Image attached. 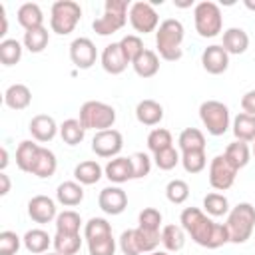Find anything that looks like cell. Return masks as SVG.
I'll return each instance as SVG.
<instances>
[{
	"mask_svg": "<svg viewBox=\"0 0 255 255\" xmlns=\"http://www.w3.org/2000/svg\"><path fill=\"white\" fill-rule=\"evenodd\" d=\"M52 245H54V251L60 255H76L82 249V237H80V233H76V235L56 233L52 237Z\"/></svg>",
	"mask_w": 255,
	"mask_h": 255,
	"instance_id": "cell-35",
	"label": "cell"
},
{
	"mask_svg": "<svg viewBox=\"0 0 255 255\" xmlns=\"http://www.w3.org/2000/svg\"><path fill=\"white\" fill-rule=\"evenodd\" d=\"M4 104H6V108L16 110V112L26 110L32 104L30 88L26 84H12V86H8L6 92H4Z\"/></svg>",
	"mask_w": 255,
	"mask_h": 255,
	"instance_id": "cell-21",
	"label": "cell"
},
{
	"mask_svg": "<svg viewBox=\"0 0 255 255\" xmlns=\"http://www.w3.org/2000/svg\"><path fill=\"white\" fill-rule=\"evenodd\" d=\"M165 197H167V201H171L175 205L185 203L187 197H189V185H187V181H183V179H171L165 185Z\"/></svg>",
	"mask_w": 255,
	"mask_h": 255,
	"instance_id": "cell-44",
	"label": "cell"
},
{
	"mask_svg": "<svg viewBox=\"0 0 255 255\" xmlns=\"http://www.w3.org/2000/svg\"><path fill=\"white\" fill-rule=\"evenodd\" d=\"M104 175V167L96 161V159H86V161H80L76 167H74V179L82 185H94L102 179Z\"/></svg>",
	"mask_w": 255,
	"mask_h": 255,
	"instance_id": "cell-26",
	"label": "cell"
},
{
	"mask_svg": "<svg viewBox=\"0 0 255 255\" xmlns=\"http://www.w3.org/2000/svg\"><path fill=\"white\" fill-rule=\"evenodd\" d=\"M70 60L80 70L92 68L96 64V60H98L96 44L86 36H80V38L72 40V44H70Z\"/></svg>",
	"mask_w": 255,
	"mask_h": 255,
	"instance_id": "cell-12",
	"label": "cell"
},
{
	"mask_svg": "<svg viewBox=\"0 0 255 255\" xmlns=\"http://www.w3.org/2000/svg\"><path fill=\"white\" fill-rule=\"evenodd\" d=\"M223 155H225L227 161L239 171V169H243V167L249 163V159H251V147L247 145V141L235 139V141H231V143L225 147Z\"/></svg>",
	"mask_w": 255,
	"mask_h": 255,
	"instance_id": "cell-30",
	"label": "cell"
},
{
	"mask_svg": "<svg viewBox=\"0 0 255 255\" xmlns=\"http://www.w3.org/2000/svg\"><path fill=\"white\" fill-rule=\"evenodd\" d=\"M40 147L42 145L36 143V141H32V139H24V141L18 143V147H16V165H18L20 171L32 173V167L36 163V157L40 153Z\"/></svg>",
	"mask_w": 255,
	"mask_h": 255,
	"instance_id": "cell-23",
	"label": "cell"
},
{
	"mask_svg": "<svg viewBox=\"0 0 255 255\" xmlns=\"http://www.w3.org/2000/svg\"><path fill=\"white\" fill-rule=\"evenodd\" d=\"M56 201L64 207H76L84 201V187L78 181H62L56 187Z\"/></svg>",
	"mask_w": 255,
	"mask_h": 255,
	"instance_id": "cell-24",
	"label": "cell"
},
{
	"mask_svg": "<svg viewBox=\"0 0 255 255\" xmlns=\"http://www.w3.org/2000/svg\"><path fill=\"white\" fill-rule=\"evenodd\" d=\"M80 18H82V8L74 0H58L50 8V28L58 36L72 34Z\"/></svg>",
	"mask_w": 255,
	"mask_h": 255,
	"instance_id": "cell-7",
	"label": "cell"
},
{
	"mask_svg": "<svg viewBox=\"0 0 255 255\" xmlns=\"http://www.w3.org/2000/svg\"><path fill=\"white\" fill-rule=\"evenodd\" d=\"M177 145H179V151H199V149H205V135L201 129L197 128H185L179 137H177Z\"/></svg>",
	"mask_w": 255,
	"mask_h": 255,
	"instance_id": "cell-32",
	"label": "cell"
},
{
	"mask_svg": "<svg viewBox=\"0 0 255 255\" xmlns=\"http://www.w3.org/2000/svg\"><path fill=\"white\" fill-rule=\"evenodd\" d=\"M28 217L34 223H40V225L56 221V217H58L56 201L52 197H48V195H34L28 201Z\"/></svg>",
	"mask_w": 255,
	"mask_h": 255,
	"instance_id": "cell-14",
	"label": "cell"
},
{
	"mask_svg": "<svg viewBox=\"0 0 255 255\" xmlns=\"http://www.w3.org/2000/svg\"><path fill=\"white\" fill-rule=\"evenodd\" d=\"M0 20H2V28H0V38H4L6 36V32H8V22H6V12H4V6L0 4ZM6 40V38H4Z\"/></svg>",
	"mask_w": 255,
	"mask_h": 255,
	"instance_id": "cell-52",
	"label": "cell"
},
{
	"mask_svg": "<svg viewBox=\"0 0 255 255\" xmlns=\"http://www.w3.org/2000/svg\"><path fill=\"white\" fill-rule=\"evenodd\" d=\"M223 50L229 54V56H239V54H245L247 48H249V36L243 28H227L223 32V42H221Z\"/></svg>",
	"mask_w": 255,
	"mask_h": 255,
	"instance_id": "cell-19",
	"label": "cell"
},
{
	"mask_svg": "<svg viewBox=\"0 0 255 255\" xmlns=\"http://www.w3.org/2000/svg\"><path fill=\"white\" fill-rule=\"evenodd\" d=\"M243 4H245V8H247V10H251V12H255V2H253V0H245Z\"/></svg>",
	"mask_w": 255,
	"mask_h": 255,
	"instance_id": "cell-54",
	"label": "cell"
},
{
	"mask_svg": "<svg viewBox=\"0 0 255 255\" xmlns=\"http://www.w3.org/2000/svg\"><path fill=\"white\" fill-rule=\"evenodd\" d=\"M58 169V159H56V153L48 147H40V153L36 157V163L32 167V175L40 177V179H46V177H52Z\"/></svg>",
	"mask_w": 255,
	"mask_h": 255,
	"instance_id": "cell-28",
	"label": "cell"
},
{
	"mask_svg": "<svg viewBox=\"0 0 255 255\" xmlns=\"http://www.w3.org/2000/svg\"><path fill=\"white\" fill-rule=\"evenodd\" d=\"M22 50L24 44L18 42L16 38H6L0 42V62L4 66H14L22 60Z\"/></svg>",
	"mask_w": 255,
	"mask_h": 255,
	"instance_id": "cell-38",
	"label": "cell"
},
{
	"mask_svg": "<svg viewBox=\"0 0 255 255\" xmlns=\"http://www.w3.org/2000/svg\"><path fill=\"white\" fill-rule=\"evenodd\" d=\"M225 227L229 231V243H245L255 229V207L247 201L237 203L227 213Z\"/></svg>",
	"mask_w": 255,
	"mask_h": 255,
	"instance_id": "cell-3",
	"label": "cell"
},
{
	"mask_svg": "<svg viewBox=\"0 0 255 255\" xmlns=\"http://www.w3.org/2000/svg\"><path fill=\"white\" fill-rule=\"evenodd\" d=\"M131 68H133V72L139 76V78H153L157 72H159V56H157V52H153V50H143L133 62H131Z\"/></svg>",
	"mask_w": 255,
	"mask_h": 255,
	"instance_id": "cell-25",
	"label": "cell"
},
{
	"mask_svg": "<svg viewBox=\"0 0 255 255\" xmlns=\"http://www.w3.org/2000/svg\"><path fill=\"white\" fill-rule=\"evenodd\" d=\"M120 48H122V52H124V56L128 58L129 64L145 50V48H143V40H141L137 34H128V36H124V38L120 40Z\"/></svg>",
	"mask_w": 255,
	"mask_h": 255,
	"instance_id": "cell-45",
	"label": "cell"
},
{
	"mask_svg": "<svg viewBox=\"0 0 255 255\" xmlns=\"http://www.w3.org/2000/svg\"><path fill=\"white\" fill-rule=\"evenodd\" d=\"M183 24L177 18H167L159 24V28L155 30V48H157V56L165 62H175L183 56L181 44H183Z\"/></svg>",
	"mask_w": 255,
	"mask_h": 255,
	"instance_id": "cell-2",
	"label": "cell"
},
{
	"mask_svg": "<svg viewBox=\"0 0 255 255\" xmlns=\"http://www.w3.org/2000/svg\"><path fill=\"white\" fill-rule=\"evenodd\" d=\"M78 120L86 129H96V131L112 129L116 124V110L106 102L90 100L82 104Z\"/></svg>",
	"mask_w": 255,
	"mask_h": 255,
	"instance_id": "cell-6",
	"label": "cell"
},
{
	"mask_svg": "<svg viewBox=\"0 0 255 255\" xmlns=\"http://www.w3.org/2000/svg\"><path fill=\"white\" fill-rule=\"evenodd\" d=\"M108 235H112V225H110L108 219H104V217H92V219H88V223L84 225V237H86V241L100 239V237H108Z\"/></svg>",
	"mask_w": 255,
	"mask_h": 255,
	"instance_id": "cell-41",
	"label": "cell"
},
{
	"mask_svg": "<svg viewBox=\"0 0 255 255\" xmlns=\"http://www.w3.org/2000/svg\"><path fill=\"white\" fill-rule=\"evenodd\" d=\"M84 135H86V128L80 124V120L70 118V120H64L60 124V137H62L64 143L78 145V143L84 141Z\"/></svg>",
	"mask_w": 255,
	"mask_h": 255,
	"instance_id": "cell-33",
	"label": "cell"
},
{
	"mask_svg": "<svg viewBox=\"0 0 255 255\" xmlns=\"http://www.w3.org/2000/svg\"><path fill=\"white\" fill-rule=\"evenodd\" d=\"M135 120L141 126H157L163 120V106L155 100H141L135 106Z\"/></svg>",
	"mask_w": 255,
	"mask_h": 255,
	"instance_id": "cell-20",
	"label": "cell"
},
{
	"mask_svg": "<svg viewBox=\"0 0 255 255\" xmlns=\"http://www.w3.org/2000/svg\"><path fill=\"white\" fill-rule=\"evenodd\" d=\"M161 245L169 253H175V251L183 249V245H185V231H183V227L175 225V223H169V225L161 227Z\"/></svg>",
	"mask_w": 255,
	"mask_h": 255,
	"instance_id": "cell-31",
	"label": "cell"
},
{
	"mask_svg": "<svg viewBox=\"0 0 255 255\" xmlns=\"http://www.w3.org/2000/svg\"><path fill=\"white\" fill-rule=\"evenodd\" d=\"M201 66L207 74L219 76L229 68V54L221 44H211L201 52Z\"/></svg>",
	"mask_w": 255,
	"mask_h": 255,
	"instance_id": "cell-15",
	"label": "cell"
},
{
	"mask_svg": "<svg viewBox=\"0 0 255 255\" xmlns=\"http://www.w3.org/2000/svg\"><path fill=\"white\" fill-rule=\"evenodd\" d=\"M10 191V177L6 175V171H0V195H6Z\"/></svg>",
	"mask_w": 255,
	"mask_h": 255,
	"instance_id": "cell-51",
	"label": "cell"
},
{
	"mask_svg": "<svg viewBox=\"0 0 255 255\" xmlns=\"http://www.w3.org/2000/svg\"><path fill=\"white\" fill-rule=\"evenodd\" d=\"M128 18H129V24L135 32L139 34H149V32H155L159 28V16L155 12V8L149 4V2H143V0H137L129 6V12H128Z\"/></svg>",
	"mask_w": 255,
	"mask_h": 255,
	"instance_id": "cell-9",
	"label": "cell"
},
{
	"mask_svg": "<svg viewBox=\"0 0 255 255\" xmlns=\"http://www.w3.org/2000/svg\"><path fill=\"white\" fill-rule=\"evenodd\" d=\"M129 6L131 4L128 0H106L104 14L92 22L94 32L98 36H112V34L120 32L128 22Z\"/></svg>",
	"mask_w": 255,
	"mask_h": 255,
	"instance_id": "cell-4",
	"label": "cell"
},
{
	"mask_svg": "<svg viewBox=\"0 0 255 255\" xmlns=\"http://www.w3.org/2000/svg\"><path fill=\"white\" fill-rule=\"evenodd\" d=\"M231 131H233L235 139L251 143L255 139V116H249L243 112L237 114L231 122Z\"/></svg>",
	"mask_w": 255,
	"mask_h": 255,
	"instance_id": "cell-29",
	"label": "cell"
},
{
	"mask_svg": "<svg viewBox=\"0 0 255 255\" xmlns=\"http://www.w3.org/2000/svg\"><path fill=\"white\" fill-rule=\"evenodd\" d=\"M149 255H169V251H157V249H155V251H151Z\"/></svg>",
	"mask_w": 255,
	"mask_h": 255,
	"instance_id": "cell-56",
	"label": "cell"
},
{
	"mask_svg": "<svg viewBox=\"0 0 255 255\" xmlns=\"http://www.w3.org/2000/svg\"><path fill=\"white\" fill-rule=\"evenodd\" d=\"M251 153H253V155H255V139H253V141H251Z\"/></svg>",
	"mask_w": 255,
	"mask_h": 255,
	"instance_id": "cell-57",
	"label": "cell"
},
{
	"mask_svg": "<svg viewBox=\"0 0 255 255\" xmlns=\"http://www.w3.org/2000/svg\"><path fill=\"white\" fill-rule=\"evenodd\" d=\"M122 147H124V137L114 128L96 131V135L92 137V151L98 157H118Z\"/></svg>",
	"mask_w": 255,
	"mask_h": 255,
	"instance_id": "cell-11",
	"label": "cell"
},
{
	"mask_svg": "<svg viewBox=\"0 0 255 255\" xmlns=\"http://www.w3.org/2000/svg\"><path fill=\"white\" fill-rule=\"evenodd\" d=\"M131 159V167H133V179H141L147 177L151 171V157L143 151H135L129 155Z\"/></svg>",
	"mask_w": 255,
	"mask_h": 255,
	"instance_id": "cell-47",
	"label": "cell"
},
{
	"mask_svg": "<svg viewBox=\"0 0 255 255\" xmlns=\"http://www.w3.org/2000/svg\"><path fill=\"white\" fill-rule=\"evenodd\" d=\"M116 247H118V245H116L114 235L88 241V253H90V255H114V253H116Z\"/></svg>",
	"mask_w": 255,
	"mask_h": 255,
	"instance_id": "cell-46",
	"label": "cell"
},
{
	"mask_svg": "<svg viewBox=\"0 0 255 255\" xmlns=\"http://www.w3.org/2000/svg\"><path fill=\"white\" fill-rule=\"evenodd\" d=\"M104 175H106L112 183H116V185L133 179L131 159H129V157H122V155L112 157V159L106 163V167H104Z\"/></svg>",
	"mask_w": 255,
	"mask_h": 255,
	"instance_id": "cell-18",
	"label": "cell"
},
{
	"mask_svg": "<svg viewBox=\"0 0 255 255\" xmlns=\"http://www.w3.org/2000/svg\"><path fill=\"white\" fill-rule=\"evenodd\" d=\"M199 120L209 135H223L231 128L229 108L219 100H205L199 106Z\"/></svg>",
	"mask_w": 255,
	"mask_h": 255,
	"instance_id": "cell-8",
	"label": "cell"
},
{
	"mask_svg": "<svg viewBox=\"0 0 255 255\" xmlns=\"http://www.w3.org/2000/svg\"><path fill=\"white\" fill-rule=\"evenodd\" d=\"M28 129H30L34 141H40V143H48V141H52L56 137V133H60V126L48 114L34 116L30 120V124H28Z\"/></svg>",
	"mask_w": 255,
	"mask_h": 255,
	"instance_id": "cell-16",
	"label": "cell"
},
{
	"mask_svg": "<svg viewBox=\"0 0 255 255\" xmlns=\"http://www.w3.org/2000/svg\"><path fill=\"white\" fill-rule=\"evenodd\" d=\"M153 163L161 169V171H169L173 169L177 163H181V151L175 149L173 145L167 149H161L157 153H153Z\"/></svg>",
	"mask_w": 255,
	"mask_h": 255,
	"instance_id": "cell-43",
	"label": "cell"
},
{
	"mask_svg": "<svg viewBox=\"0 0 255 255\" xmlns=\"http://www.w3.org/2000/svg\"><path fill=\"white\" fill-rule=\"evenodd\" d=\"M20 245L24 243H22V237L16 235V231L6 229L0 233V255H16Z\"/></svg>",
	"mask_w": 255,
	"mask_h": 255,
	"instance_id": "cell-48",
	"label": "cell"
},
{
	"mask_svg": "<svg viewBox=\"0 0 255 255\" xmlns=\"http://www.w3.org/2000/svg\"><path fill=\"white\" fill-rule=\"evenodd\" d=\"M16 18H18V24H20L26 32L44 26V12H42V8H40L36 2H24V4L18 8Z\"/></svg>",
	"mask_w": 255,
	"mask_h": 255,
	"instance_id": "cell-22",
	"label": "cell"
},
{
	"mask_svg": "<svg viewBox=\"0 0 255 255\" xmlns=\"http://www.w3.org/2000/svg\"><path fill=\"white\" fill-rule=\"evenodd\" d=\"M173 145V135L169 129L165 128H153L149 133H147V149L151 153H157L161 149H167Z\"/></svg>",
	"mask_w": 255,
	"mask_h": 255,
	"instance_id": "cell-39",
	"label": "cell"
},
{
	"mask_svg": "<svg viewBox=\"0 0 255 255\" xmlns=\"http://www.w3.org/2000/svg\"><path fill=\"white\" fill-rule=\"evenodd\" d=\"M179 223L183 231L201 247L205 249H217L225 243H229V231L225 223L213 221L203 209L199 207H185L179 215Z\"/></svg>",
	"mask_w": 255,
	"mask_h": 255,
	"instance_id": "cell-1",
	"label": "cell"
},
{
	"mask_svg": "<svg viewBox=\"0 0 255 255\" xmlns=\"http://www.w3.org/2000/svg\"><path fill=\"white\" fill-rule=\"evenodd\" d=\"M209 185L215 189V191H227L233 183H235V177H237V169L227 161V157L223 153L215 155L211 161H209Z\"/></svg>",
	"mask_w": 255,
	"mask_h": 255,
	"instance_id": "cell-10",
	"label": "cell"
},
{
	"mask_svg": "<svg viewBox=\"0 0 255 255\" xmlns=\"http://www.w3.org/2000/svg\"><path fill=\"white\" fill-rule=\"evenodd\" d=\"M193 24H195V32L201 38H215V36H219V32L223 30L221 8L215 2H211V0L197 2L193 6Z\"/></svg>",
	"mask_w": 255,
	"mask_h": 255,
	"instance_id": "cell-5",
	"label": "cell"
},
{
	"mask_svg": "<svg viewBox=\"0 0 255 255\" xmlns=\"http://www.w3.org/2000/svg\"><path fill=\"white\" fill-rule=\"evenodd\" d=\"M56 233H70V235H76L80 233V227H82V217L78 211L74 209H66L62 213H58L56 217Z\"/></svg>",
	"mask_w": 255,
	"mask_h": 255,
	"instance_id": "cell-37",
	"label": "cell"
},
{
	"mask_svg": "<svg viewBox=\"0 0 255 255\" xmlns=\"http://www.w3.org/2000/svg\"><path fill=\"white\" fill-rule=\"evenodd\" d=\"M50 42V32L42 26V28H34V30H28L24 32V38H22V44L28 52L32 54H40L44 52V48L48 46Z\"/></svg>",
	"mask_w": 255,
	"mask_h": 255,
	"instance_id": "cell-36",
	"label": "cell"
},
{
	"mask_svg": "<svg viewBox=\"0 0 255 255\" xmlns=\"http://www.w3.org/2000/svg\"><path fill=\"white\" fill-rule=\"evenodd\" d=\"M100 62H102L104 72H108V74H112V76L122 74V72L128 68V64H129L128 58L124 56L122 48H120V42H112V44H108V46L102 50Z\"/></svg>",
	"mask_w": 255,
	"mask_h": 255,
	"instance_id": "cell-17",
	"label": "cell"
},
{
	"mask_svg": "<svg viewBox=\"0 0 255 255\" xmlns=\"http://www.w3.org/2000/svg\"><path fill=\"white\" fill-rule=\"evenodd\" d=\"M98 205L106 215H120L128 207V193L120 185H108L100 191Z\"/></svg>",
	"mask_w": 255,
	"mask_h": 255,
	"instance_id": "cell-13",
	"label": "cell"
},
{
	"mask_svg": "<svg viewBox=\"0 0 255 255\" xmlns=\"http://www.w3.org/2000/svg\"><path fill=\"white\" fill-rule=\"evenodd\" d=\"M161 211L155 209V207H143L137 215V227L145 229V231H155V233H161Z\"/></svg>",
	"mask_w": 255,
	"mask_h": 255,
	"instance_id": "cell-40",
	"label": "cell"
},
{
	"mask_svg": "<svg viewBox=\"0 0 255 255\" xmlns=\"http://www.w3.org/2000/svg\"><path fill=\"white\" fill-rule=\"evenodd\" d=\"M0 157H2V159H0V169L4 171L6 165H8V149H6V145L0 147Z\"/></svg>",
	"mask_w": 255,
	"mask_h": 255,
	"instance_id": "cell-53",
	"label": "cell"
},
{
	"mask_svg": "<svg viewBox=\"0 0 255 255\" xmlns=\"http://www.w3.org/2000/svg\"><path fill=\"white\" fill-rule=\"evenodd\" d=\"M22 243H24V247H26L30 253H34V255H44V253L48 251V247L52 245V237L48 235V231L36 227V229H28V231L24 233Z\"/></svg>",
	"mask_w": 255,
	"mask_h": 255,
	"instance_id": "cell-27",
	"label": "cell"
},
{
	"mask_svg": "<svg viewBox=\"0 0 255 255\" xmlns=\"http://www.w3.org/2000/svg\"><path fill=\"white\" fill-rule=\"evenodd\" d=\"M44 255H60V253H56V251H54V253H50V251H46Z\"/></svg>",
	"mask_w": 255,
	"mask_h": 255,
	"instance_id": "cell-58",
	"label": "cell"
},
{
	"mask_svg": "<svg viewBox=\"0 0 255 255\" xmlns=\"http://www.w3.org/2000/svg\"><path fill=\"white\" fill-rule=\"evenodd\" d=\"M118 245H120V249H122L124 255H141L139 245H137V239H135V229H126L120 235Z\"/></svg>",
	"mask_w": 255,
	"mask_h": 255,
	"instance_id": "cell-49",
	"label": "cell"
},
{
	"mask_svg": "<svg viewBox=\"0 0 255 255\" xmlns=\"http://www.w3.org/2000/svg\"><path fill=\"white\" fill-rule=\"evenodd\" d=\"M191 4H193L191 0H187V2H177V0H175V6H179V8H187V6H191Z\"/></svg>",
	"mask_w": 255,
	"mask_h": 255,
	"instance_id": "cell-55",
	"label": "cell"
},
{
	"mask_svg": "<svg viewBox=\"0 0 255 255\" xmlns=\"http://www.w3.org/2000/svg\"><path fill=\"white\" fill-rule=\"evenodd\" d=\"M181 165L187 173H201L207 165V157H205V149L199 151H183L181 153Z\"/></svg>",
	"mask_w": 255,
	"mask_h": 255,
	"instance_id": "cell-42",
	"label": "cell"
},
{
	"mask_svg": "<svg viewBox=\"0 0 255 255\" xmlns=\"http://www.w3.org/2000/svg\"><path fill=\"white\" fill-rule=\"evenodd\" d=\"M203 211L209 215V217H223L231 211L229 207V199L219 193V191H213V193H207L203 197Z\"/></svg>",
	"mask_w": 255,
	"mask_h": 255,
	"instance_id": "cell-34",
	"label": "cell"
},
{
	"mask_svg": "<svg viewBox=\"0 0 255 255\" xmlns=\"http://www.w3.org/2000/svg\"><path fill=\"white\" fill-rule=\"evenodd\" d=\"M241 110H243V114L255 116V90H249V92L243 94V98H241Z\"/></svg>",
	"mask_w": 255,
	"mask_h": 255,
	"instance_id": "cell-50",
	"label": "cell"
}]
</instances>
